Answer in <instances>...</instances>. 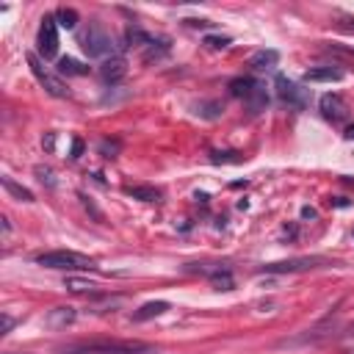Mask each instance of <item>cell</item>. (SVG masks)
<instances>
[{
    "instance_id": "obj_2",
    "label": "cell",
    "mask_w": 354,
    "mask_h": 354,
    "mask_svg": "<svg viewBox=\"0 0 354 354\" xmlns=\"http://www.w3.org/2000/svg\"><path fill=\"white\" fill-rule=\"evenodd\" d=\"M39 266L44 268H55V271H91L94 268V260L80 254V252H72V249H53V252H41L33 257Z\"/></svg>"
},
{
    "instance_id": "obj_25",
    "label": "cell",
    "mask_w": 354,
    "mask_h": 354,
    "mask_svg": "<svg viewBox=\"0 0 354 354\" xmlns=\"http://www.w3.org/2000/svg\"><path fill=\"white\" fill-rule=\"evenodd\" d=\"M11 326H14V318L6 313V315H3V335H8V332H11Z\"/></svg>"
},
{
    "instance_id": "obj_19",
    "label": "cell",
    "mask_w": 354,
    "mask_h": 354,
    "mask_svg": "<svg viewBox=\"0 0 354 354\" xmlns=\"http://www.w3.org/2000/svg\"><path fill=\"white\" fill-rule=\"evenodd\" d=\"M55 22H58V28H75L77 25V11L75 8H61L55 14Z\"/></svg>"
},
{
    "instance_id": "obj_5",
    "label": "cell",
    "mask_w": 354,
    "mask_h": 354,
    "mask_svg": "<svg viewBox=\"0 0 354 354\" xmlns=\"http://www.w3.org/2000/svg\"><path fill=\"white\" fill-rule=\"evenodd\" d=\"M36 47H39L41 58H55V53H58V22H55V17H50V14L41 17Z\"/></svg>"
},
{
    "instance_id": "obj_20",
    "label": "cell",
    "mask_w": 354,
    "mask_h": 354,
    "mask_svg": "<svg viewBox=\"0 0 354 354\" xmlns=\"http://www.w3.org/2000/svg\"><path fill=\"white\" fill-rule=\"evenodd\" d=\"M324 50L332 53V55H340V58H346V61H354V50H351V47H343V44H326Z\"/></svg>"
},
{
    "instance_id": "obj_16",
    "label": "cell",
    "mask_w": 354,
    "mask_h": 354,
    "mask_svg": "<svg viewBox=\"0 0 354 354\" xmlns=\"http://www.w3.org/2000/svg\"><path fill=\"white\" fill-rule=\"evenodd\" d=\"M124 194L133 199H141V202H158V196H160L158 188H152V185H127Z\"/></svg>"
},
{
    "instance_id": "obj_28",
    "label": "cell",
    "mask_w": 354,
    "mask_h": 354,
    "mask_svg": "<svg viewBox=\"0 0 354 354\" xmlns=\"http://www.w3.org/2000/svg\"><path fill=\"white\" fill-rule=\"evenodd\" d=\"M346 138H354V124H348V127H346Z\"/></svg>"
},
{
    "instance_id": "obj_7",
    "label": "cell",
    "mask_w": 354,
    "mask_h": 354,
    "mask_svg": "<svg viewBox=\"0 0 354 354\" xmlns=\"http://www.w3.org/2000/svg\"><path fill=\"white\" fill-rule=\"evenodd\" d=\"M274 86H277L279 100H282V102H288L290 108H304V105H307V88L296 86V83H293V80H288L285 75H277Z\"/></svg>"
},
{
    "instance_id": "obj_13",
    "label": "cell",
    "mask_w": 354,
    "mask_h": 354,
    "mask_svg": "<svg viewBox=\"0 0 354 354\" xmlns=\"http://www.w3.org/2000/svg\"><path fill=\"white\" fill-rule=\"evenodd\" d=\"M166 310H169V301H147V304H141V307L133 313V321H147V318L163 315Z\"/></svg>"
},
{
    "instance_id": "obj_14",
    "label": "cell",
    "mask_w": 354,
    "mask_h": 354,
    "mask_svg": "<svg viewBox=\"0 0 354 354\" xmlns=\"http://www.w3.org/2000/svg\"><path fill=\"white\" fill-rule=\"evenodd\" d=\"M75 321V310L72 307H55V310H50L47 313V326H66V324H72Z\"/></svg>"
},
{
    "instance_id": "obj_24",
    "label": "cell",
    "mask_w": 354,
    "mask_h": 354,
    "mask_svg": "<svg viewBox=\"0 0 354 354\" xmlns=\"http://www.w3.org/2000/svg\"><path fill=\"white\" fill-rule=\"evenodd\" d=\"M80 152H83V141H80V138H72V152H69V158H72V160H77V158H80Z\"/></svg>"
},
{
    "instance_id": "obj_27",
    "label": "cell",
    "mask_w": 354,
    "mask_h": 354,
    "mask_svg": "<svg viewBox=\"0 0 354 354\" xmlns=\"http://www.w3.org/2000/svg\"><path fill=\"white\" fill-rule=\"evenodd\" d=\"M301 216H304V218H313V216H315V210H313V207H301Z\"/></svg>"
},
{
    "instance_id": "obj_17",
    "label": "cell",
    "mask_w": 354,
    "mask_h": 354,
    "mask_svg": "<svg viewBox=\"0 0 354 354\" xmlns=\"http://www.w3.org/2000/svg\"><path fill=\"white\" fill-rule=\"evenodd\" d=\"M0 183H3V188L14 196V199H19V202H33V194L25 188V185H19V183H14L11 177H0Z\"/></svg>"
},
{
    "instance_id": "obj_9",
    "label": "cell",
    "mask_w": 354,
    "mask_h": 354,
    "mask_svg": "<svg viewBox=\"0 0 354 354\" xmlns=\"http://www.w3.org/2000/svg\"><path fill=\"white\" fill-rule=\"evenodd\" d=\"M127 75V61L122 58V55H113V58H105L102 64H100V77H102V83H119L122 77Z\"/></svg>"
},
{
    "instance_id": "obj_6",
    "label": "cell",
    "mask_w": 354,
    "mask_h": 354,
    "mask_svg": "<svg viewBox=\"0 0 354 354\" xmlns=\"http://www.w3.org/2000/svg\"><path fill=\"white\" fill-rule=\"evenodd\" d=\"M326 257H293V260H277V263H266L263 271L266 274H296V271H310L318 266H326Z\"/></svg>"
},
{
    "instance_id": "obj_18",
    "label": "cell",
    "mask_w": 354,
    "mask_h": 354,
    "mask_svg": "<svg viewBox=\"0 0 354 354\" xmlns=\"http://www.w3.org/2000/svg\"><path fill=\"white\" fill-rule=\"evenodd\" d=\"M64 288L72 290V293H94V282H86V279H77V277H66L64 279Z\"/></svg>"
},
{
    "instance_id": "obj_26",
    "label": "cell",
    "mask_w": 354,
    "mask_h": 354,
    "mask_svg": "<svg viewBox=\"0 0 354 354\" xmlns=\"http://www.w3.org/2000/svg\"><path fill=\"white\" fill-rule=\"evenodd\" d=\"M188 25H194V28H210L207 19H188Z\"/></svg>"
},
{
    "instance_id": "obj_29",
    "label": "cell",
    "mask_w": 354,
    "mask_h": 354,
    "mask_svg": "<svg viewBox=\"0 0 354 354\" xmlns=\"http://www.w3.org/2000/svg\"><path fill=\"white\" fill-rule=\"evenodd\" d=\"M343 28H348V30H354V19H346V22H343Z\"/></svg>"
},
{
    "instance_id": "obj_10",
    "label": "cell",
    "mask_w": 354,
    "mask_h": 354,
    "mask_svg": "<svg viewBox=\"0 0 354 354\" xmlns=\"http://www.w3.org/2000/svg\"><path fill=\"white\" fill-rule=\"evenodd\" d=\"M343 77H346V72L343 69H335V66H313V69L304 72V80L307 83H337Z\"/></svg>"
},
{
    "instance_id": "obj_23",
    "label": "cell",
    "mask_w": 354,
    "mask_h": 354,
    "mask_svg": "<svg viewBox=\"0 0 354 354\" xmlns=\"http://www.w3.org/2000/svg\"><path fill=\"white\" fill-rule=\"evenodd\" d=\"M36 177H39L44 185H50V188L55 185V177H53V171H50L47 166H36Z\"/></svg>"
},
{
    "instance_id": "obj_22",
    "label": "cell",
    "mask_w": 354,
    "mask_h": 354,
    "mask_svg": "<svg viewBox=\"0 0 354 354\" xmlns=\"http://www.w3.org/2000/svg\"><path fill=\"white\" fill-rule=\"evenodd\" d=\"M119 147H122L119 141H102V144H100V152H102L105 158H116V155H119Z\"/></svg>"
},
{
    "instance_id": "obj_4",
    "label": "cell",
    "mask_w": 354,
    "mask_h": 354,
    "mask_svg": "<svg viewBox=\"0 0 354 354\" xmlns=\"http://www.w3.org/2000/svg\"><path fill=\"white\" fill-rule=\"evenodd\" d=\"M28 66H30L33 77H36V80L44 86V91H47L50 97H58V100L69 97V88L64 86V80H61L58 75H53L50 69H44V64L39 61V55H36V53H28Z\"/></svg>"
},
{
    "instance_id": "obj_8",
    "label": "cell",
    "mask_w": 354,
    "mask_h": 354,
    "mask_svg": "<svg viewBox=\"0 0 354 354\" xmlns=\"http://www.w3.org/2000/svg\"><path fill=\"white\" fill-rule=\"evenodd\" d=\"M318 108H321L324 119H329V122H343V119H348V102H346L340 94H335V91L324 94V97L318 100Z\"/></svg>"
},
{
    "instance_id": "obj_1",
    "label": "cell",
    "mask_w": 354,
    "mask_h": 354,
    "mask_svg": "<svg viewBox=\"0 0 354 354\" xmlns=\"http://www.w3.org/2000/svg\"><path fill=\"white\" fill-rule=\"evenodd\" d=\"M155 348L141 340H91L69 346L64 354H152Z\"/></svg>"
},
{
    "instance_id": "obj_3",
    "label": "cell",
    "mask_w": 354,
    "mask_h": 354,
    "mask_svg": "<svg viewBox=\"0 0 354 354\" xmlns=\"http://www.w3.org/2000/svg\"><path fill=\"white\" fill-rule=\"evenodd\" d=\"M83 50H86L88 55H97V58H105V55L113 58L116 44H113L111 33H108L100 22H91L88 30H86V36H83Z\"/></svg>"
},
{
    "instance_id": "obj_21",
    "label": "cell",
    "mask_w": 354,
    "mask_h": 354,
    "mask_svg": "<svg viewBox=\"0 0 354 354\" xmlns=\"http://www.w3.org/2000/svg\"><path fill=\"white\" fill-rule=\"evenodd\" d=\"M205 44H207L210 50H224V47L230 44V39H227V36H205Z\"/></svg>"
},
{
    "instance_id": "obj_11",
    "label": "cell",
    "mask_w": 354,
    "mask_h": 354,
    "mask_svg": "<svg viewBox=\"0 0 354 354\" xmlns=\"http://www.w3.org/2000/svg\"><path fill=\"white\" fill-rule=\"evenodd\" d=\"M277 61H279V53H277V50H257V53H252L249 66H252L254 72H266V69H274Z\"/></svg>"
},
{
    "instance_id": "obj_15",
    "label": "cell",
    "mask_w": 354,
    "mask_h": 354,
    "mask_svg": "<svg viewBox=\"0 0 354 354\" xmlns=\"http://www.w3.org/2000/svg\"><path fill=\"white\" fill-rule=\"evenodd\" d=\"M254 86H257V80H252V77H235V80H230L232 97H241V100H249V94L254 91Z\"/></svg>"
},
{
    "instance_id": "obj_12",
    "label": "cell",
    "mask_w": 354,
    "mask_h": 354,
    "mask_svg": "<svg viewBox=\"0 0 354 354\" xmlns=\"http://www.w3.org/2000/svg\"><path fill=\"white\" fill-rule=\"evenodd\" d=\"M58 75H66V77H83V75H88V66L83 64V61H77V58H58Z\"/></svg>"
}]
</instances>
